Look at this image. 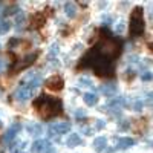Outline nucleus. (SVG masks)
Here are the masks:
<instances>
[{"mask_svg":"<svg viewBox=\"0 0 153 153\" xmlns=\"http://www.w3.org/2000/svg\"><path fill=\"white\" fill-rule=\"evenodd\" d=\"M32 104L43 118L57 117V115H60L61 110H63L61 101L57 100V98H52V97H48V95H40L37 100H34Z\"/></svg>","mask_w":153,"mask_h":153,"instance_id":"nucleus-1","label":"nucleus"},{"mask_svg":"<svg viewBox=\"0 0 153 153\" xmlns=\"http://www.w3.org/2000/svg\"><path fill=\"white\" fill-rule=\"evenodd\" d=\"M144 9L141 6H135L130 16V34L133 37H139L144 32Z\"/></svg>","mask_w":153,"mask_h":153,"instance_id":"nucleus-2","label":"nucleus"},{"mask_svg":"<svg viewBox=\"0 0 153 153\" xmlns=\"http://www.w3.org/2000/svg\"><path fill=\"white\" fill-rule=\"evenodd\" d=\"M20 84H23V86H26V87L32 89V91H35V89L42 84V75L38 74V72L28 74L26 76H23V80H22Z\"/></svg>","mask_w":153,"mask_h":153,"instance_id":"nucleus-3","label":"nucleus"},{"mask_svg":"<svg viewBox=\"0 0 153 153\" xmlns=\"http://www.w3.org/2000/svg\"><path fill=\"white\" fill-rule=\"evenodd\" d=\"M71 130V124L69 123H52L49 126V135L51 136H55V135H65Z\"/></svg>","mask_w":153,"mask_h":153,"instance_id":"nucleus-4","label":"nucleus"},{"mask_svg":"<svg viewBox=\"0 0 153 153\" xmlns=\"http://www.w3.org/2000/svg\"><path fill=\"white\" fill-rule=\"evenodd\" d=\"M45 84H46V87L49 89V91H54V92H58L65 87V81H63V78L58 76V75H52L51 78L46 80Z\"/></svg>","mask_w":153,"mask_h":153,"instance_id":"nucleus-5","label":"nucleus"},{"mask_svg":"<svg viewBox=\"0 0 153 153\" xmlns=\"http://www.w3.org/2000/svg\"><path fill=\"white\" fill-rule=\"evenodd\" d=\"M32 95H34V91L32 89H29V87H26V86H23V84H20L19 86V89L16 91V100L17 101H22V103H25V101H28L29 98H32Z\"/></svg>","mask_w":153,"mask_h":153,"instance_id":"nucleus-6","label":"nucleus"},{"mask_svg":"<svg viewBox=\"0 0 153 153\" xmlns=\"http://www.w3.org/2000/svg\"><path fill=\"white\" fill-rule=\"evenodd\" d=\"M22 130V126H20V123H14V124H11L9 126V129L6 130V133H5V136H3V141L5 143H11L12 139H14L16 136H17V133Z\"/></svg>","mask_w":153,"mask_h":153,"instance_id":"nucleus-7","label":"nucleus"},{"mask_svg":"<svg viewBox=\"0 0 153 153\" xmlns=\"http://www.w3.org/2000/svg\"><path fill=\"white\" fill-rule=\"evenodd\" d=\"M37 57H38V52H34V54H29V55H26L23 60H22V63H19V65L14 68V72H17V71H22V69H26L28 66H31L32 63L37 60Z\"/></svg>","mask_w":153,"mask_h":153,"instance_id":"nucleus-8","label":"nucleus"},{"mask_svg":"<svg viewBox=\"0 0 153 153\" xmlns=\"http://www.w3.org/2000/svg\"><path fill=\"white\" fill-rule=\"evenodd\" d=\"M48 147H51L48 139H37V141L32 144L31 150H32V153H43Z\"/></svg>","mask_w":153,"mask_h":153,"instance_id":"nucleus-9","label":"nucleus"},{"mask_svg":"<svg viewBox=\"0 0 153 153\" xmlns=\"http://www.w3.org/2000/svg\"><path fill=\"white\" fill-rule=\"evenodd\" d=\"M92 147H94V150H95L97 153L104 152L106 147H107V138H106V136H98L97 139H94Z\"/></svg>","mask_w":153,"mask_h":153,"instance_id":"nucleus-10","label":"nucleus"},{"mask_svg":"<svg viewBox=\"0 0 153 153\" xmlns=\"http://www.w3.org/2000/svg\"><path fill=\"white\" fill-rule=\"evenodd\" d=\"M26 130H28V133L32 135V136H40V135L43 133V127H42L40 124H37V123H29V124L26 126Z\"/></svg>","mask_w":153,"mask_h":153,"instance_id":"nucleus-11","label":"nucleus"},{"mask_svg":"<svg viewBox=\"0 0 153 153\" xmlns=\"http://www.w3.org/2000/svg\"><path fill=\"white\" fill-rule=\"evenodd\" d=\"M100 89H101V92H103L106 97H113L115 94H117V91H118L117 86H115L113 83H106V84L101 86Z\"/></svg>","mask_w":153,"mask_h":153,"instance_id":"nucleus-12","label":"nucleus"},{"mask_svg":"<svg viewBox=\"0 0 153 153\" xmlns=\"http://www.w3.org/2000/svg\"><path fill=\"white\" fill-rule=\"evenodd\" d=\"M32 26L34 28H42L43 25H45V22H46V17H45V14H42V12H38V14H35V16H32Z\"/></svg>","mask_w":153,"mask_h":153,"instance_id":"nucleus-13","label":"nucleus"},{"mask_svg":"<svg viewBox=\"0 0 153 153\" xmlns=\"http://www.w3.org/2000/svg\"><path fill=\"white\" fill-rule=\"evenodd\" d=\"M66 144H68V147H76V146H80L81 144V138H80V135L78 133H71L69 135V138H68V141H66Z\"/></svg>","mask_w":153,"mask_h":153,"instance_id":"nucleus-14","label":"nucleus"},{"mask_svg":"<svg viewBox=\"0 0 153 153\" xmlns=\"http://www.w3.org/2000/svg\"><path fill=\"white\" fill-rule=\"evenodd\" d=\"M83 100H84V103H86L87 106H95V104L98 103V97H97L94 92H86V94L83 95Z\"/></svg>","mask_w":153,"mask_h":153,"instance_id":"nucleus-15","label":"nucleus"},{"mask_svg":"<svg viewBox=\"0 0 153 153\" xmlns=\"http://www.w3.org/2000/svg\"><path fill=\"white\" fill-rule=\"evenodd\" d=\"M132 146H135V139L133 138H120L118 139V147L121 150H126V149H129Z\"/></svg>","mask_w":153,"mask_h":153,"instance_id":"nucleus-16","label":"nucleus"},{"mask_svg":"<svg viewBox=\"0 0 153 153\" xmlns=\"http://www.w3.org/2000/svg\"><path fill=\"white\" fill-rule=\"evenodd\" d=\"M65 12H66V16H68L69 19H74V17L76 16V6H75V3L68 2V3L65 5Z\"/></svg>","mask_w":153,"mask_h":153,"instance_id":"nucleus-17","label":"nucleus"},{"mask_svg":"<svg viewBox=\"0 0 153 153\" xmlns=\"http://www.w3.org/2000/svg\"><path fill=\"white\" fill-rule=\"evenodd\" d=\"M11 29V23L3 20V22H0V35H3V34H8Z\"/></svg>","mask_w":153,"mask_h":153,"instance_id":"nucleus-18","label":"nucleus"},{"mask_svg":"<svg viewBox=\"0 0 153 153\" xmlns=\"http://www.w3.org/2000/svg\"><path fill=\"white\" fill-rule=\"evenodd\" d=\"M16 12H20L19 6H17V5H11V6H8V8L5 9V16H9V14H16Z\"/></svg>","mask_w":153,"mask_h":153,"instance_id":"nucleus-19","label":"nucleus"},{"mask_svg":"<svg viewBox=\"0 0 153 153\" xmlns=\"http://www.w3.org/2000/svg\"><path fill=\"white\" fill-rule=\"evenodd\" d=\"M25 22H26V17H25V14L20 11V14H17V17H16V23L19 25V28H20V26L25 25Z\"/></svg>","mask_w":153,"mask_h":153,"instance_id":"nucleus-20","label":"nucleus"},{"mask_svg":"<svg viewBox=\"0 0 153 153\" xmlns=\"http://www.w3.org/2000/svg\"><path fill=\"white\" fill-rule=\"evenodd\" d=\"M80 86H83V87H92L94 84H92V81L89 80V78H80Z\"/></svg>","mask_w":153,"mask_h":153,"instance_id":"nucleus-21","label":"nucleus"},{"mask_svg":"<svg viewBox=\"0 0 153 153\" xmlns=\"http://www.w3.org/2000/svg\"><path fill=\"white\" fill-rule=\"evenodd\" d=\"M143 106H144V103H143L141 100H136V101H135V104H133V107H135L136 112H141V110H143Z\"/></svg>","mask_w":153,"mask_h":153,"instance_id":"nucleus-22","label":"nucleus"},{"mask_svg":"<svg viewBox=\"0 0 153 153\" xmlns=\"http://www.w3.org/2000/svg\"><path fill=\"white\" fill-rule=\"evenodd\" d=\"M106 127V123L103 120H97V124H95V129L97 130H101V129H104Z\"/></svg>","mask_w":153,"mask_h":153,"instance_id":"nucleus-23","label":"nucleus"},{"mask_svg":"<svg viewBox=\"0 0 153 153\" xmlns=\"http://www.w3.org/2000/svg\"><path fill=\"white\" fill-rule=\"evenodd\" d=\"M141 80H143V81H150V80H152V74H150V72H144V74L141 75Z\"/></svg>","mask_w":153,"mask_h":153,"instance_id":"nucleus-24","label":"nucleus"},{"mask_svg":"<svg viewBox=\"0 0 153 153\" xmlns=\"http://www.w3.org/2000/svg\"><path fill=\"white\" fill-rule=\"evenodd\" d=\"M75 117L76 118H84L86 117V112L83 109H78V110H76V113H75Z\"/></svg>","mask_w":153,"mask_h":153,"instance_id":"nucleus-25","label":"nucleus"},{"mask_svg":"<svg viewBox=\"0 0 153 153\" xmlns=\"http://www.w3.org/2000/svg\"><path fill=\"white\" fill-rule=\"evenodd\" d=\"M55 54H58V45H52L51 48V57H54Z\"/></svg>","mask_w":153,"mask_h":153,"instance_id":"nucleus-26","label":"nucleus"},{"mask_svg":"<svg viewBox=\"0 0 153 153\" xmlns=\"http://www.w3.org/2000/svg\"><path fill=\"white\" fill-rule=\"evenodd\" d=\"M123 31H124V22H120L117 25V32L118 34H123Z\"/></svg>","mask_w":153,"mask_h":153,"instance_id":"nucleus-27","label":"nucleus"},{"mask_svg":"<svg viewBox=\"0 0 153 153\" xmlns=\"http://www.w3.org/2000/svg\"><path fill=\"white\" fill-rule=\"evenodd\" d=\"M126 74H127V80H133V76H135V75H133V74H135L133 71H127Z\"/></svg>","mask_w":153,"mask_h":153,"instance_id":"nucleus-28","label":"nucleus"},{"mask_svg":"<svg viewBox=\"0 0 153 153\" xmlns=\"http://www.w3.org/2000/svg\"><path fill=\"white\" fill-rule=\"evenodd\" d=\"M43 153H57V152L54 150V147H48V149H46Z\"/></svg>","mask_w":153,"mask_h":153,"instance_id":"nucleus-29","label":"nucleus"},{"mask_svg":"<svg viewBox=\"0 0 153 153\" xmlns=\"http://www.w3.org/2000/svg\"><path fill=\"white\" fill-rule=\"evenodd\" d=\"M3 69H5V61H3L2 58H0V72H2Z\"/></svg>","mask_w":153,"mask_h":153,"instance_id":"nucleus-30","label":"nucleus"},{"mask_svg":"<svg viewBox=\"0 0 153 153\" xmlns=\"http://www.w3.org/2000/svg\"><path fill=\"white\" fill-rule=\"evenodd\" d=\"M0 127H2V121H0Z\"/></svg>","mask_w":153,"mask_h":153,"instance_id":"nucleus-31","label":"nucleus"}]
</instances>
